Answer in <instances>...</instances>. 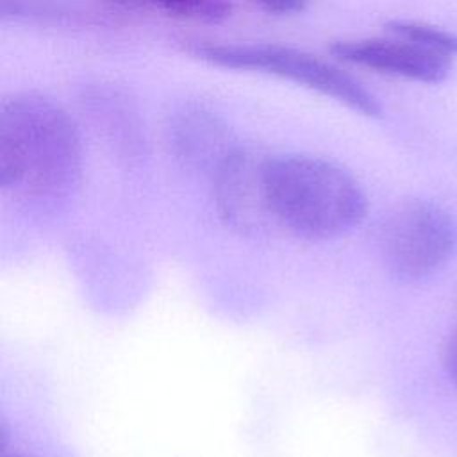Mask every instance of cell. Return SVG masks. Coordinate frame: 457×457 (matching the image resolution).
Here are the masks:
<instances>
[{"mask_svg":"<svg viewBox=\"0 0 457 457\" xmlns=\"http://www.w3.org/2000/svg\"><path fill=\"white\" fill-rule=\"evenodd\" d=\"M82 177L75 120L37 91L11 93L0 104V189L52 204L68 198Z\"/></svg>","mask_w":457,"mask_h":457,"instance_id":"cell-1","label":"cell"},{"mask_svg":"<svg viewBox=\"0 0 457 457\" xmlns=\"http://www.w3.org/2000/svg\"><path fill=\"white\" fill-rule=\"evenodd\" d=\"M264 180L280 227L311 239L350 232L366 216L368 200L345 168L312 155L266 157Z\"/></svg>","mask_w":457,"mask_h":457,"instance_id":"cell-2","label":"cell"},{"mask_svg":"<svg viewBox=\"0 0 457 457\" xmlns=\"http://www.w3.org/2000/svg\"><path fill=\"white\" fill-rule=\"evenodd\" d=\"M193 55L230 70H253L277 75L345 104L368 118H380L382 105L359 80L318 55L278 45L196 43Z\"/></svg>","mask_w":457,"mask_h":457,"instance_id":"cell-3","label":"cell"},{"mask_svg":"<svg viewBox=\"0 0 457 457\" xmlns=\"http://www.w3.org/2000/svg\"><path fill=\"white\" fill-rule=\"evenodd\" d=\"M457 250V223L448 211L428 200L396 205L378 232L386 270L398 280L416 282L441 270Z\"/></svg>","mask_w":457,"mask_h":457,"instance_id":"cell-4","label":"cell"},{"mask_svg":"<svg viewBox=\"0 0 457 457\" xmlns=\"http://www.w3.org/2000/svg\"><path fill=\"white\" fill-rule=\"evenodd\" d=\"M264 161L236 146L212 173V193L220 220L232 232L262 239L280 228L270 202Z\"/></svg>","mask_w":457,"mask_h":457,"instance_id":"cell-5","label":"cell"},{"mask_svg":"<svg viewBox=\"0 0 457 457\" xmlns=\"http://www.w3.org/2000/svg\"><path fill=\"white\" fill-rule=\"evenodd\" d=\"M328 52L345 62L425 84L443 82L452 71L450 55L396 36L395 39L366 37L334 41Z\"/></svg>","mask_w":457,"mask_h":457,"instance_id":"cell-6","label":"cell"},{"mask_svg":"<svg viewBox=\"0 0 457 457\" xmlns=\"http://www.w3.org/2000/svg\"><path fill=\"white\" fill-rule=\"evenodd\" d=\"M168 132L175 159L184 168L204 171L211 177L236 148L228 145L225 123L205 109H186L179 112Z\"/></svg>","mask_w":457,"mask_h":457,"instance_id":"cell-7","label":"cell"},{"mask_svg":"<svg viewBox=\"0 0 457 457\" xmlns=\"http://www.w3.org/2000/svg\"><path fill=\"white\" fill-rule=\"evenodd\" d=\"M386 29L402 39L412 41L420 46H425L428 50L445 54V55H453L457 54V34L421 23V21H412V20H391L386 23Z\"/></svg>","mask_w":457,"mask_h":457,"instance_id":"cell-8","label":"cell"},{"mask_svg":"<svg viewBox=\"0 0 457 457\" xmlns=\"http://www.w3.org/2000/svg\"><path fill=\"white\" fill-rule=\"evenodd\" d=\"M162 9L177 16L196 18L204 21H221L230 16L228 0H155Z\"/></svg>","mask_w":457,"mask_h":457,"instance_id":"cell-9","label":"cell"},{"mask_svg":"<svg viewBox=\"0 0 457 457\" xmlns=\"http://www.w3.org/2000/svg\"><path fill=\"white\" fill-rule=\"evenodd\" d=\"M255 5L268 14H300L307 9L309 0H253Z\"/></svg>","mask_w":457,"mask_h":457,"instance_id":"cell-10","label":"cell"},{"mask_svg":"<svg viewBox=\"0 0 457 457\" xmlns=\"http://www.w3.org/2000/svg\"><path fill=\"white\" fill-rule=\"evenodd\" d=\"M443 364L448 373V377L457 384V327L452 332L446 346H445V355H443Z\"/></svg>","mask_w":457,"mask_h":457,"instance_id":"cell-11","label":"cell"},{"mask_svg":"<svg viewBox=\"0 0 457 457\" xmlns=\"http://www.w3.org/2000/svg\"><path fill=\"white\" fill-rule=\"evenodd\" d=\"M111 2L125 5V7H137V5H141V0H111Z\"/></svg>","mask_w":457,"mask_h":457,"instance_id":"cell-12","label":"cell"}]
</instances>
